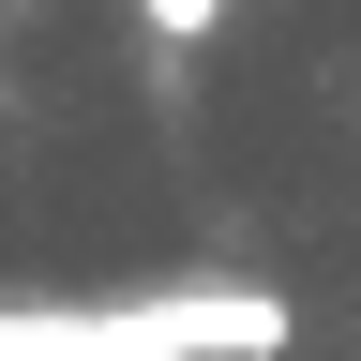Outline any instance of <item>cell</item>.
I'll use <instances>...</instances> for the list:
<instances>
[{"label": "cell", "mask_w": 361, "mask_h": 361, "mask_svg": "<svg viewBox=\"0 0 361 361\" xmlns=\"http://www.w3.org/2000/svg\"><path fill=\"white\" fill-rule=\"evenodd\" d=\"M135 30H151V45H211V30H226V0H135Z\"/></svg>", "instance_id": "cell-2"}, {"label": "cell", "mask_w": 361, "mask_h": 361, "mask_svg": "<svg viewBox=\"0 0 361 361\" xmlns=\"http://www.w3.org/2000/svg\"><path fill=\"white\" fill-rule=\"evenodd\" d=\"M271 286H135V301H0V361H286Z\"/></svg>", "instance_id": "cell-1"}]
</instances>
